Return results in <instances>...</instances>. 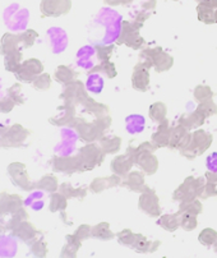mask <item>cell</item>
<instances>
[{
  "instance_id": "21",
  "label": "cell",
  "mask_w": 217,
  "mask_h": 258,
  "mask_svg": "<svg viewBox=\"0 0 217 258\" xmlns=\"http://www.w3.org/2000/svg\"><path fill=\"white\" fill-rule=\"evenodd\" d=\"M173 58L166 52L161 51L154 59V67L157 72H166L173 67Z\"/></svg>"
},
{
  "instance_id": "22",
  "label": "cell",
  "mask_w": 217,
  "mask_h": 258,
  "mask_svg": "<svg viewBox=\"0 0 217 258\" xmlns=\"http://www.w3.org/2000/svg\"><path fill=\"white\" fill-rule=\"evenodd\" d=\"M166 113H168L166 105L162 104V102H156V104L151 105V107H150V118L157 124L165 120Z\"/></svg>"
},
{
  "instance_id": "29",
  "label": "cell",
  "mask_w": 217,
  "mask_h": 258,
  "mask_svg": "<svg viewBox=\"0 0 217 258\" xmlns=\"http://www.w3.org/2000/svg\"><path fill=\"white\" fill-rule=\"evenodd\" d=\"M214 14L216 13L213 12V9H212L209 6H207V4H202V6H199V8H198V16H199V20L204 23L216 22V20H214Z\"/></svg>"
},
{
  "instance_id": "13",
  "label": "cell",
  "mask_w": 217,
  "mask_h": 258,
  "mask_svg": "<svg viewBox=\"0 0 217 258\" xmlns=\"http://www.w3.org/2000/svg\"><path fill=\"white\" fill-rule=\"evenodd\" d=\"M124 185L135 192H142L144 188V175L139 171H130L124 179Z\"/></svg>"
},
{
  "instance_id": "24",
  "label": "cell",
  "mask_w": 217,
  "mask_h": 258,
  "mask_svg": "<svg viewBox=\"0 0 217 258\" xmlns=\"http://www.w3.org/2000/svg\"><path fill=\"white\" fill-rule=\"evenodd\" d=\"M83 105H85L86 110H87L88 113L95 114L97 118H101V116L107 115V111H109L107 106H105V105L102 104H99V102L92 101V100L90 99H86L85 101H83Z\"/></svg>"
},
{
  "instance_id": "5",
  "label": "cell",
  "mask_w": 217,
  "mask_h": 258,
  "mask_svg": "<svg viewBox=\"0 0 217 258\" xmlns=\"http://www.w3.org/2000/svg\"><path fill=\"white\" fill-rule=\"evenodd\" d=\"M190 136L188 133V129L185 128L182 124H178L176 126L171 128L170 133V142H169V147L170 149H176V150H183L189 145L190 142Z\"/></svg>"
},
{
  "instance_id": "26",
  "label": "cell",
  "mask_w": 217,
  "mask_h": 258,
  "mask_svg": "<svg viewBox=\"0 0 217 258\" xmlns=\"http://www.w3.org/2000/svg\"><path fill=\"white\" fill-rule=\"evenodd\" d=\"M92 72H96V73H102V75L106 76L107 78H114L116 76V68L110 60L100 61L99 66H96L92 68Z\"/></svg>"
},
{
  "instance_id": "34",
  "label": "cell",
  "mask_w": 217,
  "mask_h": 258,
  "mask_svg": "<svg viewBox=\"0 0 217 258\" xmlns=\"http://www.w3.org/2000/svg\"><path fill=\"white\" fill-rule=\"evenodd\" d=\"M56 77L60 82H70L73 78H75V73L70 71L69 68H65V67H60L56 72Z\"/></svg>"
},
{
  "instance_id": "20",
  "label": "cell",
  "mask_w": 217,
  "mask_h": 258,
  "mask_svg": "<svg viewBox=\"0 0 217 258\" xmlns=\"http://www.w3.org/2000/svg\"><path fill=\"white\" fill-rule=\"evenodd\" d=\"M91 235L97 238L99 240H110V239H113L115 236L113 231L110 230V225L107 223H101L99 225L94 226Z\"/></svg>"
},
{
  "instance_id": "36",
  "label": "cell",
  "mask_w": 217,
  "mask_h": 258,
  "mask_svg": "<svg viewBox=\"0 0 217 258\" xmlns=\"http://www.w3.org/2000/svg\"><path fill=\"white\" fill-rule=\"evenodd\" d=\"M206 165H207V169H208V171L217 173V152H213V154L208 155Z\"/></svg>"
},
{
  "instance_id": "14",
  "label": "cell",
  "mask_w": 217,
  "mask_h": 258,
  "mask_svg": "<svg viewBox=\"0 0 217 258\" xmlns=\"http://www.w3.org/2000/svg\"><path fill=\"white\" fill-rule=\"evenodd\" d=\"M146 126V119L142 115L138 114H133V115L126 116L125 119V128L130 135H138L144 129Z\"/></svg>"
},
{
  "instance_id": "1",
  "label": "cell",
  "mask_w": 217,
  "mask_h": 258,
  "mask_svg": "<svg viewBox=\"0 0 217 258\" xmlns=\"http://www.w3.org/2000/svg\"><path fill=\"white\" fill-rule=\"evenodd\" d=\"M212 142V136L204 131H195L190 136L189 145L182 151L183 156H187L188 159H194L203 154Z\"/></svg>"
},
{
  "instance_id": "25",
  "label": "cell",
  "mask_w": 217,
  "mask_h": 258,
  "mask_svg": "<svg viewBox=\"0 0 217 258\" xmlns=\"http://www.w3.org/2000/svg\"><path fill=\"white\" fill-rule=\"evenodd\" d=\"M104 78L101 77L100 75L97 73H94V75H90L88 76V80H87V90L90 92H94V94H100L104 88Z\"/></svg>"
},
{
  "instance_id": "27",
  "label": "cell",
  "mask_w": 217,
  "mask_h": 258,
  "mask_svg": "<svg viewBox=\"0 0 217 258\" xmlns=\"http://www.w3.org/2000/svg\"><path fill=\"white\" fill-rule=\"evenodd\" d=\"M198 239L204 247H214L217 243V233L213 229H204Z\"/></svg>"
},
{
  "instance_id": "38",
  "label": "cell",
  "mask_w": 217,
  "mask_h": 258,
  "mask_svg": "<svg viewBox=\"0 0 217 258\" xmlns=\"http://www.w3.org/2000/svg\"><path fill=\"white\" fill-rule=\"evenodd\" d=\"M206 179L208 181H217V173H212V171H208L206 174Z\"/></svg>"
},
{
  "instance_id": "9",
  "label": "cell",
  "mask_w": 217,
  "mask_h": 258,
  "mask_svg": "<svg viewBox=\"0 0 217 258\" xmlns=\"http://www.w3.org/2000/svg\"><path fill=\"white\" fill-rule=\"evenodd\" d=\"M133 164V159L130 157V155L126 152L125 155H121V156L115 157V159L111 161V170L115 175L118 176H124L125 178L128 174L130 173V169H132Z\"/></svg>"
},
{
  "instance_id": "12",
  "label": "cell",
  "mask_w": 217,
  "mask_h": 258,
  "mask_svg": "<svg viewBox=\"0 0 217 258\" xmlns=\"http://www.w3.org/2000/svg\"><path fill=\"white\" fill-rule=\"evenodd\" d=\"M160 247V242H151L146 236H143L142 234H137V238H135V242L133 244L132 249H134L138 253H152L156 252L157 248Z\"/></svg>"
},
{
  "instance_id": "40",
  "label": "cell",
  "mask_w": 217,
  "mask_h": 258,
  "mask_svg": "<svg viewBox=\"0 0 217 258\" xmlns=\"http://www.w3.org/2000/svg\"><path fill=\"white\" fill-rule=\"evenodd\" d=\"M214 20H216V22H217V13L214 14Z\"/></svg>"
},
{
  "instance_id": "18",
  "label": "cell",
  "mask_w": 217,
  "mask_h": 258,
  "mask_svg": "<svg viewBox=\"0 0 217 258\" xmlns=\"http://www.w3.org/2000/svg\"><path fill=\"white\" fill-rule=\"evenodd\" d=\"M96 52V49L94 46H85L80 50L78 52V64L81 67H83L85 69H92L94 68V61L91 60V58L94 56V54Z\"/></svg>"
},
{
  "instance_id": "35",
  "label": "cell",
  "mask_w": 217,
  "mask_h": 258,
  "mask_svg": "<svg viewBox=\"0 0 217 258\" xmlns=\"http://www.w3.org/2000/svg\"><path fill=\"white\" fill-rule=\"evenodd\" d=\"M213 196H217V181H208V180H207L203 198L213 197Z\"/></svg>"
},
{
  "instance_id": "33",
  "label": "cell",
  "mask_w": 217,
  "mask_h": 258,
  "mask_svg": "<svg viewBox=\"0 0 217 258\" xmlns=\"http://www.w3.org/2000/svg\"><path fill=\"white\" fill-rule=\"evenodd\" d=\"M97 52V58H99L100 61L104 60H110V56L113 54V46H109V45H104V44H96L95 46Z\"/></svg>"
},
{
  "instance_id": "10",
  "label": "cell",
  "mask_w": 217,
  "mask_h": 258,
  "mask_svg": "<svg viewBox=\"0 0 217 258\" xmlns=\"http://www.w3.org/2000/svg\"><path fill=\"white\" fill-rule=\"evenodd\" d=\"M170 133L171 128L166 119L164 121H161V123H159L156 132L152 135V143H154L155 147H165V146H169V142H170Z\"/></svg>"
},
{
  "instance_id": "30",
  "label": "cell",
  "mask_w": 217,
  "mask_h": 258,
  "mask_svg": "<svg viewBox=\"0 0 217 258\" xmlns=\"http://www.w3.org/2000/svg\"><path fill=\"white\" fill-rule=\"evenodd\" d=\"M116 236H118V240L121 245L132 248L135 242V238H137V234L132 233V231L126 229V230H123L120 231V233L116 234Z\"/></svg>"
},
{
  "instance_id": "8",
  "label": "cell",
  "mask_w": 217,
  "mask_h": 258,
  "mask_svg": "<svg viewBox=\"0 0 217 258\" xmlns=\"http://www.w3.org/2000/svg\"><path fill=\"white\" fill-rule=\"evenodd\" d=\"M77 131L86 142H94L97 140L100 141L104 137V131L97 125L96 121H94V123H80L77 126Z\"/></svg>"
},
{
  "instance_id": "37",
  "label": "cell",
  "mask_w": 217,
  "mask_h": 258,
  "mask_svg": "<svg viewBox=\"0 0 217 258\" xmlns=\"http://www.w3.org/2000/svg\"><path fill=\"white\" fill-rule=\"evenodd\" d=\"M91 233H92V228H90V226L87 225H82L80 229H78L77 233H76L77 234L76 236H78L80 240H82V239H87L88 236L91 235Z\"/></svg>"
},
{
  "instance_id": "39",
  "label": "cell",
  "mask_w": 217,
  "mask_h": 258,
  "mask_svg": "<svg viewBox=\"0 0 217 258\" xmlns=\"http://www.w3.org/2000/svg\"><path fill=\"white\" fill-rule=\"evenodd\" d=\"M213 248H214V252H216V253H217V243H216V245H214V247H213Z\"/></svg>"
},
{
  "instance_id": "28",
  "label": "cell",
  "mask_w": 217,
  "mask_h": 258,
  "mask_svg": "<svg viewBox=\"0 0 217 258\" xmlns=\"http://www.w3.org/2000/svg\"><path fill=\"white\" fill-rule=\"evenodd\" d=\"M179 220H180V226H182L184 230L190 231L193 229L197 228V216L195 215L190 214H183V212H179Z\"/></svg>"
},
{
  "instance_id": "17",
  "label": "cell",
  "mask_w": 217,
  "mask_h": 258,
  "mask_svg": "<svg viewBox=\"0 0 217 258\" xmlns=\"http://www.w3.org/2000/svg\"><path fill=\"white\" fill-rule=\"evenodd\" d=\"M135 164L146 174H154L157 170V166H159V162H157L156 156L154 154L144 155L139 160H137Z\"/></svg>"
},
{
  "instance_id": "7",
  "label": "cell",
  "mask_w": 217,
  "mask_h": 258,
  "mask_svg": "<svg viewBox=\"0 0 217 258\" xmlns=\"http://www.w3.org/2000/svg\"><path fill=\"white\" fill-rule=\"evenodd\" d=\"M197 197V187H195V178L189 176L184 180V183L174 192L173 198L179 201V202H184V201L194 200Z\"/></svg>"
},
{
  "instance_id": "16",
  "label": "cell",
  "mask_w": 217,
  "mask_h": 258,
  "mask_svg": "<svg viewBox=\"0 0 217 258\" xmlns=\"http://www.w3.org/2000/svg\"><path fill=\"white\" fill-rule=\"evenodd\" d=\"M120 138L116 136H104L100 140V145H101V150L104 154H115L120 150Z\"/></svg>"
},
{
  "instance_id": "11",
  "label": "cell",
  "mask_w": 217,
  "mask_h": 258,
  "mask_svg": "<svg viewBox=\"0 0 217 258\" xmlns=\"http://www.w3.org/2000/svg\"><path fill=\"white\" fill-rule=\"evenodd\" d=\"M120 183V176L118 175L106 176V178H97L91 183V190L95 193H101L102 190L116 187Z\"/></svg>"
},
{
  "instance_id": "32",
  "label": "cell",
  "mask_w": 217,
  "mask_h": 258,
  "mask_svg": "<svg viewBox=\"0 0 217 258\" xmlns=\"http://www.w3.org/2000/svg\"><path fill=\"white\" fill-rule=\"evenodd\" d=\"M197 110L201 114H203V115L206 116V118H208V116H211V115H213V114H216L217 107H216V105L213 104V101H212V100H207V101L199 102V105H198Z\"/></svg>"
},
{
  "instance_id": "19",
  "label": "cell",
  "mask_w": 217,
  "mask_h": 258,
  "mask_svg": "<svg viewBox=\"0 0 217 258\" xmlns=\"http://www.w3.org/2000/svg\"><path fill=\"white\" fill-rule=\"evenodd\" d=\"M157 224H159L161 228L165 229V230L174 231L180 226V220H179V215L168 214L162 215L159 219V221H157Z\"/></svg>"
},
{
  "instance_id": "15",
  "label": "cell",
  "mask_w": 217,
  "mask_h": 258,
  "mask_svg": "<svg viewBox=\"0 0 217 258\" xmlns=\"http://www.w3.org/2000/svg\"><path fill=\"white\" fill-rule=\"evenodd\" d=\"M204 119H206V116H204L203 114L199 113V111L195 109V111H193V113H189V114H185V115H183L182 118H180V120H179V124L184 125L185 128L189 131V129L197 128V126L202 125V124H203V121H204Z\"/></svg>"
},
{
  "instance_id": "31",
  "label": "cell",
  "mask_w": 217,
  "mask_h": 258,
  "mask_svg": "<svg viewBox=\"0 0 217 258\" xmlns=\"http://www.w3.org/2000/svg\"><path fill=\"white\" fill-rule=\"evenodd\" d=\"M212 91L208 86H197L194 90V97L198 102L207 101L212 99Z\"/></svg>"
},
{
  "instance_id": "23",
  "label": "cell",
  "mask_w": 217,
  "mask_h": 258,
  "mask_svg": "<svg viewBox=\"0 0 217 258\" xmlns=\"http://www.w3.org/2000/svg\"><path fill=\"white\" fill-rule=\"evenodd\" d=\"M179 212H183V214H190V215H199L202 212V204L198 200H190V201H184V202H180V206H179Z\"/></svg>"
},
{
  "instance_id": "4",
  "label": "cell",
  "mask_w": 217,
  "mask_h": 258,
  "mask_svg": "<svg viewBox=\"0 0 217 258\" xmlns=\"http://www.w3.org/2000/svg\"><path fill=\"white\" fill-rule=\"evenodd\" d=\"M139 210L147 214L149 216H160L161 207L159 205V198L156 193L150 188L144 187L142 189V195L139 197Z\"/></svg>"
},
{
  "instance_id": "6",
  "label": "cell",
  "mask_w": 217,
  "mask_h": 258,
  "mask_svg": "<svg viewBox=\"0 0 217 258\" xmlns=\"http://www.w3.org/2000/svg\"><path fill=\"white\" fill-rule=\"evenodd\" d=\"M150 67H147L146 64L138 63L134 67V71H133L132 76V85L133 87L137 91H147L150 85V73H149Z\"/></svg>"
},
{
  "instance_id": "3",
  "label": "cell",
  "mask_w": 217,
  "mask_h": 258,
  "mask_svg": "<svg viewBox=\"0 0 217 258\" xmlns=\"http://www.w3.org/2000/svg\"><path fill=\"white\" fill-rule=\"evenodd\" d=\"M104 159V151L97 146L88 145L81 150L78 155V170H91L95 166L101 164Z\"/></svg>"
},
{
  "instance_id": "2",
  "label": "cell",
  "mask_w": 217,
  "mask_h": 258,
  "mask_svg": "<svg viewBox=\"0 0 217 258\" xmlns=\"http://www.w3.org/2000/svg\"><path fill=\"white\" fill-rule=\"evenodd\" d=\"M142 25L134 22H124L121 23L120 35H119L116 44L121 45L125 44L126 46L132 47V49H139L143 45V39L139 36V28Z\"/></svg>"
}]
</instances>
